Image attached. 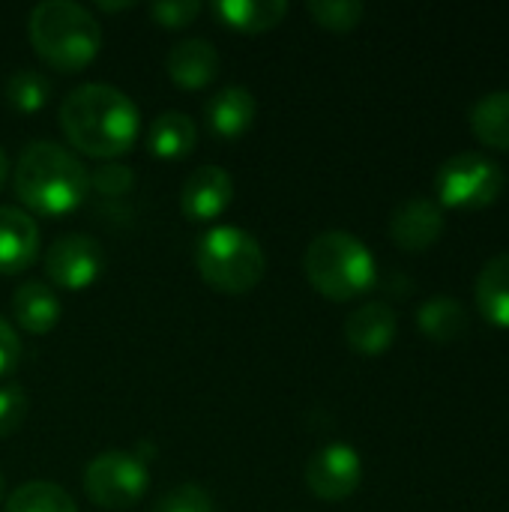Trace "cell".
I'll list each match as a JSON object with an SVG mask.
<instances>
[{"mask_svg": "<svg viewBox=\"0 0 509 512\" xmlns=\"http://www.w3.org/2000/svg\"><path fill=\"white\" fill-rule=\"evenodd\" d=\"M63 135L93 159H117L132 150L141 132L135 102L111 84H78L60 105Z\"/></svg>", "mask_w": 509, "mask_h": 512, "instance_id": "obj_1", "label": "cell"}, {"mask_svg": "<svg viewBox=\"0 0 509 512\" xmlns=\"http://www.w3.org/2000/svg\"><path fill=\"white\" fill-rule=\"evenodd\" d=\"M12 186L30 213L60 219L84 204L90 192V174L66 147L54 141H33L15 162Z\"/></svg>", "mask_w": 509, "mask_h": 512, "instance_id": "obj_2", "label": "cell"}, {"mask_svg": "<svg viewBox=\"0 0 509 512\" xmlns=\"http://www.w3.org/2000/svg\"><path fill=\"white\" fill-rule=\"evenodd\" d=\"M30 45L57 72H78L93 63L102 45L99 21L72 0H45L27 18Z\"/></svg>", "mask_w": 509, "mask_h": 512, "instance_id": "obj_3", "label": "cell"}, {"mask_svg": "<svg viewBox=\"0 0 509 512\" xmlns=\"http://www.w3.org/2000/svg\"><path fill=\"white\" fill-rule=\"evenodd\" d=\"M303 270H306L309 285L321 297L336 300V303L366 294L378 279L375 255L360 237L348 231L318 234L303 255Z\"/></svg>", "mask_w": 509, "mask_h": 512, "instance_id": "obj_4", "label": "cell"}, {"mask_svg": "<svg viewBox=\"0 0 509 512\" xmlns=\"http://www.w3.org/2000/svg\"><path fill=\"white\" fill-rule=\"evenodd\" d=\"M195 267L213 291L249 294L267 273V255L249 231L237 225H219L198 240Z\"/></svg>", "mask_w": 509, "mask_h": 512, "instance_id": "obj_5", "label": "cell"}, {"mask_svg": "<svg viewBox=\"0 0 509 512\" xmlns=\"http://www.w3.org/2000/svg\"><path fill=\"white\" fill-rule=\"evenodd\" d=\"M504 186L501 165L483 153H456L435 174L438 204L450 210H486L501 198Z\"/></svg>", "mask_w": 509, "mask_h": 512, "instance_id": "obj_6", "label": "cell"}, {"mask_svg": "<svg viewBox=\"0 0 509 512\" xmlns=\"http://www.w3.org/2000/svg\"><path fill=\"white\" fill-rule=\"evenodd\" d=\"M150 486V471L135 453L108 450L84 468V492L102 510H129L141 504Z\"/></svg>", "mask_w": 509, "mask_h": 512, "instance_id": "obj_7", "label": "cell"}, {"mask_svg": "<svg viewBox=\"0 0 509 512\" xmlns=\"http://www.w3.org/2000/svg\"><path fill=\"white\" fill-rule=\"evenodd\" d=\"M105 252L90 234H63L45 252V276L66 291H84L102 276Z\"/></svg>", "mask_w": 509, "mask_h": 512, "instance_id": "obj_8", "label": "cell"}, {"mask_svg": "<svg viewBox=\"0 0 509 512\" xmlns=\"http://www.w3.org/2000/svg\"><path fill=\"white\" fill-rule=\"evenodd\" d=\"M363 483V462L351 444H327L306 465V486L315 498L339 504Z\"/></svg>", "mask_w": 509, "mask_h": 512, "instance_id": "obj_9", "label": "cell"}, {"mask_svg": "<svg viewBox=\"0 0 509 512\" xmlns=\"http://www.w3.org/2000/svg\"><path fill=\"white\" fill-rule=\"evenodd\" d=\"M234 198V180L225 168L201 165L195 168L180 192V210L192 222H210L228 210Z\"/></svg>", "mask_w": 509, "mask_h": 512, "instance_id": "obj_10", "label": "cell"}, {"mask_svg": "<svg viewBox=\"0 0 509 512\" xmlns=\"http://www.w3.org/2000/svg\"><path fill=\"white\" fill-rule=\"evenodd\" d=\"M444 207L429 198H411L399 204L390 216V237L405 252H423L435 246L444 234Z\"/></svg>", "mask_w": 509, "mask_h": 512, "instance_id": "obj_11", "label": "cell"}, {"mask_svg": "<svg viewBox=\"0 0 509 512\" xmlns=\"http://www.w3.org/2000/svg\"><path fill=\"white\" fill-rule=\"evenodd\" d=\"M39 255V228L27 210L0 207V276L24 273Z\"/></svg>", "mask_w": 509, "mask_h": 512, "instance_id": "obj_12", "label": "cell"}, {"mask_svg": "<svg viewBox=\"0 0 509 512\" xmlns=\"http://www.w3.org/2000/svg\"><path fill=\"white\" fill-rule=\"evenodd\" d=\"M396 327H399L396 312L387 303H366L348 315L345 339L351 351H357L360 357H378L393 345Z\"/></svg>", "mask_w": 509, "mask_h": 512, "instance_id": "obj_13", "label": "cell"}, {"mask_svg": "<svg viewBox=\"0 0 509 512\" xmlns=\"http://www.w3.org/2000/svg\"><path fill=\"white\" fill-rule=\"evenodd\" d=\"M168 78L183 90H201L207 87L219 72V54L213 42L207 39H183L177 42L165 57Z\"/></svg>", "mask_w": 509, "mask_h": 512, "instance_id": "obj_14", "label": "cell"}, {"mask_svg": "<svg viewBox=\"0 0 509 512\" xmlns=\"http://www.w3.org/2000/svg\"><path fill=\"white\" fill-rule=\"evenodd\" d=\"M255 114H258L255 96L240 84L222 87L207 102V126L222 141H237L240 135H246L255 123Z\"/></svg>", "mask_w": 509, "mask_h": 512, "instance_id": "obj_15", "label": "cell"}, {"mask_svg": "<svg viewBox=\"0 0 509 512\" xmlns=\"http://www.w3.org/2000/svg\"><path fill=\"white\" fill-rule=\"evenodd\" d=\"M12 312L21 330H27L30 336H45L60 321V300L48 285L24 282L12 294Z\"/></svg>", "mask_w": 509, "mask_h": 512, "instance_id": "obj_16", "label": "cell"}, {"mask_svg": "<svg viewBox=\"0 0 509 512\" xmlns=\"http://www.w3.org/2000/svg\"><path fill=\"white\" fill-rule=\"evenodd\" d=\"M210 9L225 27L240 30V33L273 30L288 15L285 0H216Z\"/></svg>", "mask_w": 509, "mask_h": 512, "instance_id": "obj_17", "label": "cell"}, {"mask_svg": "<svg viewBox=\"0 0 509 512\" xmlns=\"http://www.w3.org/2000/svg\"><path fill=\"white\" fill-rule=\"evenodd\" d=\"M198 126L183 111H162L147 129V147L156 159H183L195 150Z\"/></svg>", "mask_w": 509, "mask_h": 512, "instance_id": "obj_18", "label": "cell"}, {"mask_svg": "<svg viewBox=\"0 0 509 512\" xmlns=\"http://www.w3.org/2000/svg\"><path fill=\"white\" fill-rule=\"evenodd\" d=\"M477 309L489 324L509 330V252L495 255L480 270V276H477Z\"/></svg>", "mask_w": 509, "mask_h": 512, "instance_id": "obj_19", "label": "cell"}, {"mask_svg": "<svg viewBox=\"0 0 509 512\" xmlns=\"http://www.w3.org/2000/svg\"><path fill=\"white\" fill-rule=\"evenodd\" d=\"M417 327L432 342H456L468 327V312L456 297H432L417 309Z\"/></svg>", "mask_w": 509, "mask_h": 512, "instance_id": "obj_20", "label": "cell"}, {"mask_svg": "<svg viewBox=\"0 0 509 512\" xmlns=\"http://www.w3.org/2000/svg\"><path fill=\"white\" fill-rule=\"evenodd\" d=\"M471 129L480 144L492 150H509V90L486 93L471 108Z\"/></svg>", "mask_w": 509, "mask_h": 512, "instance_id": "obj_21", "label": "cell"}, {"mask_svg": "<svg viewBox=\"0 0 509 512\" xmlns=\"http://www.w3.org/2000/svg\"><path fill=\"white\" fill-rule=\"evenodd\" d=\"M3 99L18 114H36L51 99V81L39 69H15L3 81Z\"/></svg>", "mask_w": 509, "mask_h": 512, "instance_id": "obj_22", "label": "cell"}, {"mask_svg": "<svg viewBox=\"0 0 509 512\" xmlns=\"http://www.w3.org/2000/svg\"><path fill=\"white\" fill-rule=\"evenodd\" d=\"M6 512H78V507L66 489L45 480H33L18 486L6 498Z\"/></svg>", "mask_w": 509, "mask_h": 512, "instance_id": "obj_23", "label": "cell"}, {"mask_svg": "<svg viewBox=\"0 0 509 512\" xmlns=\"http://www.w3.org/2000/svg\"><path fill=\"white\" fill-rule=\"evenodd\" d=\"M306 9L324 30H333V33L354 30L366 12V6L360 0H309Z\"/></svg>", "mask_w": 509, "mask_h": 512, "instance_id": "obj_24", "label": "cell"}, {"mask_svg": "<svg viewBox=\"0 0 509 512\" xmlns=\"http://www.w3.org/2000/svg\"><path fill=\"white\" fill-rule=\"evenodd\" d=\"M90 186H93L99 195H105V198H123V195H129L132 186H135V174H132L129 165L105 162V165H99V168L93 171Z\"/></svg>", "mask_w": 509, "mask_h": 512, "instance_id": "obj_25", "label": "cell"}, {"mask_svg": "<svg viewBox=\"0 0 509 512\" xmlns=\"http://www.w3.org/2000/svg\"><path fill=\"white\" fill-rule=\"evenodd\" d=\"M156 512H213V501L201 486L186 483V486H177L174 492H168L159 501Z\"/></svg>", "mask_w": 509, "mask_h": 512, "instance_id": "obj_26", "label": "cell"}, {"mask_svg": "<svg viewBox=\"0 0 509 512\" xmlns=\"http://www.w3.org/2000/svg\"><path fill=\"white\" fill-rule=\"evenodd\" d=\"M27 417V393L18 384L0 387V438L12 435Z\"/></svg>", "mask_w": 509, "mask_h": 512, "instance_id": "obj_27", "label": "cell"}, {"mask_svg": "<svg viewBox=\"0 0 509 512\" xmlns=\"http://www.w3.org/2000/svg\"><path fill=\"white\" fill-rule=\"evenodd\" d=\"M201 12V3L198 0H162V3H153L150 6V15L159 27H168V30H180L186 27L192 18H198Z\"/></svg>", "mask_w": 509, "mask_h": 512, "instance_id": "obj_28", "label": "cell"}, {"mask_svg": "<svg viewBox=\"0 0 509 512\" xmlns=\"http://www.w3.org/2000/svg\"><path fill=\"white\" fill-rule=\"evenodd\" d=\"M18 360H21V342L12 330V324L0 318V378L12 375Z\"/></svg>", "mask_w": 509, "mask_h": 512, "instance_id": "obj_29", "label": "cell"}, {"mask_svg": "<svg viewBox=\"0 0 509 512\" xmlns=\"http://www.w3.org/2000/svg\"><path fill=\"white\" fill-rule=\"evenodd\" d=\"M6 174H9V159H6V153H3V147H0V189H3V183H6Z\"/></svg>", "mask_w": 509, "mask_h": 512, "instance_id": "obj_30", "label": "cell"}, {"mask_svg": "<svg viewBox=\"0 0 509 512\" xmlns=\"http://www.w3.org/2000/svg\"><path fill=\"white\" fill-rule=\"evenodd\" d=\"M132 3H99V9H108V12H117V9H129Z\"/></svg>", "mask_w": 509, "mask_h": 512, "instance_id": "obj_31", "label": "cell"}, {"mask_svg": "<svg viewBox=\"0 0 509 512\" xmlns=\"http://www.w3.org/2000/svg\"><path fill=\"white\" fill-rule=\"evenodd\" d=\"M3 492H6V480H3V474H0V501H3Z\"/></svg>", "mask_w": 509, "mask_h": 512, "instance_id": "obj_32", "label": "cell"}]
</instances>
